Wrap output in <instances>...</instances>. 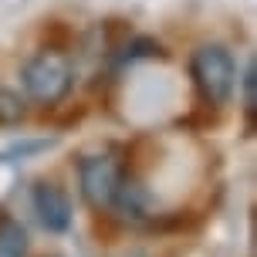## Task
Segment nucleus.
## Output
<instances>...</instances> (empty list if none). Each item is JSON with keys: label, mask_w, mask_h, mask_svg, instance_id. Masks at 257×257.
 I'll list each match as a JSON object with an SVG mask.
<instances>
[{"label": "nucleus", "mask_w": 257, "mask_h": 257, "mask_svg": "<svg viewBox=\"0 0 257 257\" xmlns=\"http://www.w3.org/2000/svg\"><path fill=\"white\" fill-rule=\"evenodd\" d=\"M122 176H125L122 163L108 153H95V156H81L78 159V190H81L85 203L95 213H112Z\"/></svg>", "instance_id": "nucleus-3"}, {"label": "nucleus", "mask_w": 257, "mask_h": 257, "mask_svg": "<svg viewBox=\"0 0 257 257\" xmlns=\"http://www.w3.org/2000/svg\"><path fill=\"white\" fill-rule=\"evenodd\" d=\"M34 213L44 223V230H51V233H68L71 230V220H75L71 196L54 180H41L34 186Z\"/></svg>", "instance_id": "nucleus-4"}, {"label": "nucleus", "mask_w": 257, "mask_h": 257, "mask_svg": "<svg viewBox=\"0 0 257 257\" xmlns=\"http://www.w3.org/2000/svg\"><path fill=\"white\" fill-rule=\"evenodd\" d=\"M190 78H193V85H196V95L210 108H223L233 98V85H237L233 54L223 44H203V48H196L190 58Z\"/></svg>", "instance_id": "nucleus-1"}, {"label": "nucleus", "mask_w": 257, "mask_h": 257, "mask_svg": "<svg viewBox=\"0 0 257 257\" xmlns=\"http://www.w3.org/2000/svg\"><path fill=\"white\" fill-rule=\"evenodd\" d=\"M21 81H24V91L31 102L58 105L61 98H68V91L75 85V71L61 51H38L34 58H27Z\"/></svg>", "instance_id": "nucleus-2"}, {"label": "nucleus", "mask_w": 257, "mask_h": 257, "mask_svg": "<svg viewBox=\"0 0 257 257\" xmlns=\"http://www.w3.org/2000/svg\"><path fill=\"white\" fill-rule=\"evenodd\" d=\"M254 91H257V78H254V64H247V71H244V108H247V115H254Z\"/></svg>", "instance_id": "nucleus-7"}, {"label": "nucleus", "mask_w": 257, "mask_h": 257, "mask_svg": "<svg viewBox=\"0 0 257 257\" xmlns=\"http://www.w3.org/2000/svg\"><path fill=\"white\" fill-rule=\"evenodd\" d=\"M24 118V98L0 85V125H17Z\"/></svg>", "instance_id": "nucleus-6"}, {"label": "nucleus", "mask_w": 257, "mask_h": 257, "mask_svg": "<svg viewBox=\"0 0 257 257\" xmlns=\"http://www.w3.org/2000/svg\"><path fill=\"white\" fill-rule=\"evenodd\" d=\"M27 230L21 220L7 217V213H0V257H27Z\"/></svg>", "instance_id": "nucleus-5"}]
</instances>
